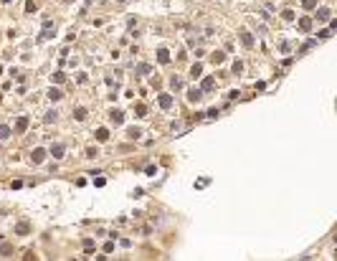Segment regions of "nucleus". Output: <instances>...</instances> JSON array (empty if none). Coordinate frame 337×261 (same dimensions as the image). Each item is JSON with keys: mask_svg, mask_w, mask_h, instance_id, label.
<instances>
[{"mask_svg": "<svg viewBox=\"0 0 337 261\" xmlns=\"http://www.w3.org/2000/svg\"><path fill=\"white\" fill-rule=\"evenodd\" d=\"M170 61V56H167V51H160V63H167Z\"/></svg>", "mask_w": 337, "mask_h": 261, "instance_id": "obj_13", "label": "nucleus"}, {"mask_svg": "<svg viewBox=\"0 0 337 261\" xmlns=\"http://www.w3.org/2000/svg\"><path fill=\"white\" fill-rule=\"evenodd\" d=\"M213 89V79H205L203 81V91H211Z\"/></svg>", "mask_w": 337, "mask_h": 261, "instance_id": "obj_11", "label": "nucleus"}, {"mask_svg": "<svg viewBox=\"0 0 337 261\" xmlns=\"http://www.w3.org/2000/svg\"><path fill=\"white\" fill-rule=\"evenodd\" d=\"M96 139H99V142H106V139H109V132H106V129H99L96 132Z\"/></svg>", "mask_w": 337, "mask_h": 261, "instance_id": "obj_6", "label": "nucleus"}, {"mask_svg": "<svg viewBox=\"0 0 337 261\" xmlns=\"http://www.w3.org/2000/svg\"><path fill=\"white\" fill-rule=\"evenodd\" d=\"M43 157H46V152L41 150V147H38V150H33V162H43Z\"/></svg>", "mask_w": 337, "mask_h": 261, "instance_id": "obj_3", "label": "nucleus"}, {"mask_svg": "<svg viewBox=\"0 0 337 261\" xmlns=\"http://www.w3.org/2000/svg\"><path fill=\"white\" fill-rule=\"evenodd\" d=\"M127 135H130V137H132V139H137V137H140V135H142V132H140V129H134V127H132V129H130V132H127Z\"/></svg>", "mask_w": 337, "mask_h": 261, "instance_id": "obj_12", "label": "nucleus"}, {"mask_svg": "<svg viewBox=\"0 0 337 261\" xmlns=\"http://www.w3.org/2000/svg\"><path fill=\"white\" fill-rule=\"evenodd\" d=\"M51 155H53V157H63V145H53Z\"/></svg>", "mask_w": 337, "mask_h": 261, "instance_id": "obj_4", "label": "nucleus"}, {"mask_svg": "<svg viewBox=\"0 0 337 261\" xmlns=\"http://www.w3.org/2000/svg\"><path fill=\"white\" fill-rule=\"evenodd\" d=\"M200 96H203V94H200V89H190V91H188V99H190V102H198Z\"/></svg>", "mask_w": 337, "mask_h": 261, "instance_id": "obj_2", "label": "nucleus"}, {"mask_svg": "<svg viewBox=\"0 0 337 261\" xmlns=\"http://www.w3.org/2000/svg\"><path fill=\"white\" fill-rule=\"evenodd\" d=\"M25 127H28V119H25V117H20V119H18V124H15V129H18V132H23Z\"/></svg>", "mask_w": 337, "mask_h": 261, "instance_id": "obj_7", "label": "nucleus"}, {"mask_svg": "<svg viewBox=\"0 0 337 261\" xmlns=\"http://www.w3.org/2000/svg\"><path fill=\"white\" fill-rule=\"evenodd\" d=\"M170 104H173V96H170V94H162V96H160V107H162V109H167Z\"/></svg>", "mask_w": 337, "mask_h": 261, "instance_id": "obj_1", "label": "nucleus"}, {"mask_svg": "<svg viewBox=\"0 0 337 261\" xmlns=\"http://www.w3.org/2000/svg\"><path fill=\"white\" fill-rule=\"evenodd\" d=\"M74 117L79 119V122H81V119H86V109H84V107H79V109L74 112Z\"/></svg>", "mask_w": 337, "mask_h": 261, "instance_id": "obj_5", "label": "nucleus"}, {"mask_svg": "<svg viewBox=\"0 0 337 261\" xmlns=\"http://www.w3.org/2000/svg\"><path fill=\"white\" fill-rule=\"evenodd\" d=\"M10 135H13V132L8 129V127H3V124H0V139H8Z\"/></svg>", "mask_w": 337, "mask_h": 261, "instance_id": "obj_8", "label": "nucleus"}, {"mask_svg": "<svg viewBox=\"0 0 337 261\" xmlns=\"http://www.w3.org/2000/svg\"><path fill=\"white\" fill-rule=\"evenodd\" d=\"M15 231H18V233H28V223H20Z\"/></svg>", "mask_w": 337, "mask_h": 261, "instance_id": "obj_14", "label": "nucleus"}, {"mask_svg": "<svg viewBox=\"0 0 337 261\" xmlns=\"http://www.w3.org/2000/svg\"><path fill=\"white\" fill-rule=\"evenodd\" d=\"M48 96L56 102V99H61V91H59V89H51V91H48Z\"/></svg>", "mask_w": 337, "mask_h": 261, "instance_id": "obj_10", "label": "nucleus"}, {"mask_svg": "<svg viewBox=\"0 0 337 261\" xmlns=\"http://www.w3.org/2000/svg\"><path fill=\"white\" fill-rule=\"evenodd\" d=\"M122 119H124V117H122V112H112V122L114 124H122Z\"/></svg>", "mask_w": 337, "mask_h": 261, "instance_id": "obj_9", "label": "nucleus"}]
</instances>
